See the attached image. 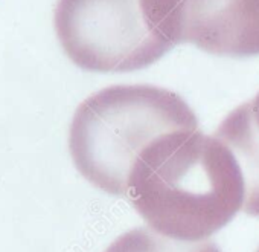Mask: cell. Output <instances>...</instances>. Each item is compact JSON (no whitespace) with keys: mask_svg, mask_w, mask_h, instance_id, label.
Returning <instances> with one entry per match:
<instances>
[{"mask_svg":"<svg viewBox=\"0 0 259 252\" xmlns=\"http://www.w3.org/2000/svg\"><path fill=\"white\" fill-rule=\"evenodd\" d=\"M182 43L217 57L259 55V0H185Z\"/></svg>","mask_w":259,"mask_h":252,"instance_id":"cell-4","label":"cell"},{"mask_svg":"<svg viewBox=\"0 0 259 252\" xmlns=\"http://www.w3.org/2000/svg\"><path fill=\"white\" fill-rule=\"evenodd\" d=\"M183 5L185 0H57L54 29L79 69L136 72L182 45Z\"/></svg>","mask_w":259,"mask_h":252,"instance_id":"cell-3","label":"cell"},{"mask_svg":"<svg viewBox=\"0 0 259 252\" xmlns=\"http://www.w3.org/2000/svg\"><path fill=\"white\" fill-rule=\"evenodd\" d=\"M104 252H221V249L210 240L182 241L151 228H135L113 240Z\"/></svg>","mask_w":259,"mask_h":252,"instance_id":"cell-5","label":"cell"},{"mask_svg":"<svg viewBox=\"0 0 259 252\" xmlns=\"http://www.w3.org/2000/svg\"><path fill=\"white\" fill-rule=\"evenodd\" d=\"M239 107H241V110H242L248 125L251 127V130L259 138V92H257V95L251 101L244 102Z\"/></svg>","mask_w":259,"mask_h":252,"instance_id":"cell-6","label":"cell"},{"mask_svg":"<svg viewBox=\"0 0 259 252\" xmlns=\"http://www.w3.org/2000/svg\"><path fill=\"white\" fill-rule=\"evenodd\" d=\"M254 252H259V247H257V249H256V250H254Z\"/></svg>","mask_w":259,"mask_h":252,"instance_id":"cell-7","label":"cell"},{"mask_svg":"<svg viewBox=\"0 0 259 252\" xmlns=\"http://www.w3.org/2000/svg\"><path fill=\"white\" fill-rule=\"evenodd\" d=\"M197 129V115L179 93L151 84H116L76 107L69 153L78 173L95 188L126 196L130 173L154 139Z\"/></svg>","mask_w":259,"mask_h":252,"instance_id":"cell-2","label":"cell"},{"mask_svg":"<svg viewBox=\"0 0 259 252\" xmlns=\"http://www.w3.org/2000/svg\"><path fill=\"white\" fill-rule=\"evenodd\" d=\"M244 191L232 149L197 129L154 139L130 173L125 197L153 231L203 241L242 209Z\"/></svg>","mask_w":259,"mask_h":252,"instance_id":"cell-1","label":"cell"}]
</instances>
